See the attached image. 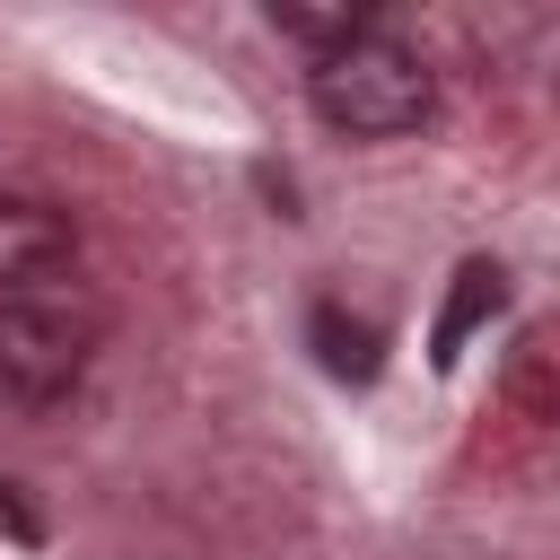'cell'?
Here are the masks:
<instances>
[{
  "instance_id": "3957f363",
  "label": "cell",
  "mask_w": 560,
  "mask_h": 560,
  "mask_svg": "<svg viewBox=\"0 0 560 560\" xmlns=\"http://www.w3.org/2000/svg\"><path fill=\"white\" fill-rule=\"evenodd\" d=\"M70 262H79V219L52 210V201H18V192H0V298H18V289H52Z\"/></svg>"
},
{
  "instance_id": "277c9868",
  "label": "cell",
  "mask_w": 560,
  "mask_h": 560,
  "mask_svg": "<svg viewBox=\"0 0 560 560\" xmlns=\"http://www.w3.org/2000/svg\"><path fill=\"white\" fill-rule=\"evenodd\" d=\"M499 280H508L499 262H464V271H455V298H446V315H438V332H429V359H438V368H455V359H464L472 324L499 306Z\"/></svg>"
},
{
  "instance_id": "7a4b0ae2",
  "label": "cell",
  "mask_w": 560,
  "mask_h": 560,
  "mask_svg": "<svg viewBox=\"0 0 560 560\" xmlns=\"http://www.w3.org/2000/svg\"><path fill=\"white\" fill-rule=\"evenodd\" d=\"M306 96H315V114H324L332 131H350V140H402V131H420V114H429V61H420L411 44H394V35L368 26V35H350L341 52L315 61Z\"/></svg>"
},
{
  "instance_id": "8992f818",
  "label": "cell",
  "mask_w": 560,
  "mask_h": 560,
  "mask_svg": "<svg viewBox=\"0 0 560 560\" xmlns=\"http://www.w3.org/2000/svg\"><path fill=\"white\" fill-rule=\"evenodd\" d=\"M315 350H324V368H332V376H350V385H368V376H376V332H368V324H350L341 306H315Z\"/></svg>"
},
{
  "instance_id": "5b68a950",
  "label": "cell",
  "mask_w": 560,
  "mask_h": 560,
  "mask_svg": "<svg viewBox=\"0 0 560 560\" xmlns=\"http://www.w3.org/2000/svg\"><path fill=\"white\" fill-rule=\"evenodd\" d=\"M271 26H280V35H298V44H315V61H324V52H341L350 35H368V9H306V0H271Z\"/></svg>"
},
{
  "instance_id": "6da1fadb",
  "label": "cell",
  "mask_w": 560,
  "mask_h": 560,
  "mask_svg": "<svg viewBox=\"0 0 560 560\" xmlns=\"http://www.w3.org/2000/svg\"><path fill=\"white\" fill-rule=\"evenodd\" d=\"M96 332H105V315L70 280L0 298V411H52L88 376Z\"/></svg>"
},
{
  "instance_id": "52a82bcc",
  "label": "cell",
  "mask_w": 560,
  "mask_h": 560,
  "mask_svg": "<svg viewBox=\"0 0 560 560\" xmlns=\"http://www.w3.org/2000/svg\"><path fill=\"white\" fill-rule=\"evenodd\" d=\"M0 525H9L18 542H35V508L18 499V481H0Z\"/></svg>"
}]
</instances>
